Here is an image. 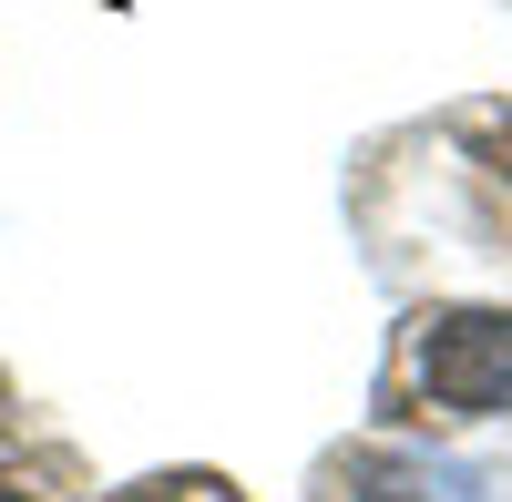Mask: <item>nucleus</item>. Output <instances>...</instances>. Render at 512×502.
<instances>
[{"label": "nucleus", "instance_id": "nucleus-1", "mask_svg": "<svg viewBox=\"0 0 512 502\" xmlns=\"http://www.w3.org/2000/svg\"><path fill=\"white\" fill-rule=\"evenodd\" d=\"M420 390L441 410H512V308H451L420 328Z\"/></svg>", "mask_w": 512, "mask_h": 502}, {"label": "nucleus", "instance_id": "nucleus-2", "mask_svg": "<svg viewBox=\"0 0 512 502\" xmlns=\"http://www.w3.org/2000/svg\"><path fill=\"white\" fill-rule=\"evenodd\" d=\"M0 502H31V492H21V482H0Z\"/></svg>", "mask_w": 512, "mask_h": 502}, {"label": "nucleus", "instance_id": "nucleus-3", "mask_svg": "<svg viewBox=\"0 0 512 502\" xmlns=\"http://www.w3.org/2000/svg\"><path fill=\"white\" fill-rule=\"evenodd\" d=\"M144 502H164V492H144Z\"/></svg>", "mask_w": 512, "mask_h": 502}]
</instances>
